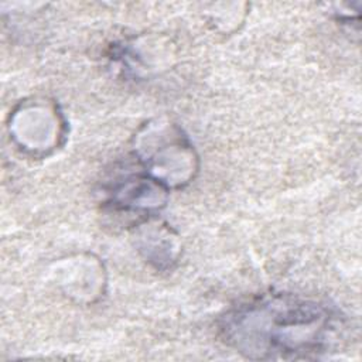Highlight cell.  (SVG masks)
Masks as SVG:
<instances>
[{
	"instance_id": "cell-1",
	"label": "cell",
	"mask_w": 362,
	"mask_h": 362,
	"mask_svg": "<svg viewBox=\"0 0 362 362\" xmlns=\"http://www.w3.org/2000/svg\"><path fill=\"white\" fill-rule=\"evenodd\" d=\"M222 331L228 344L255 359L317 358L342 335L334 311L291 296H266L228 313Z\"/></svg>"
}]
</instances>
